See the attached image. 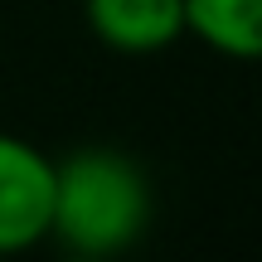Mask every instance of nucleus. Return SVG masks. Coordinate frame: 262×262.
I'll return each instance as SVG.
<instances>
[{
	"label": "nucleus",
	"mask_w": 262,
	"mask_h": 262,
	"mask_svg": "<svg viewBox=\"0 0 262 262\" xmlns=\"http://www.w3.org/2000/svg\"><path fill=\"white\" fill-rule=\"evenodd\" d=\"M150 224L146 170L117 146H83L54 160V224L49 238L73 257H117Z\"/></svg>",
	"instance_id": "f257e3e1"
},
{
	"label": "nucleus",
	"mask_w": 262,
	"mask_h": 262,
	"mask_svg": "<svg viewBox=\"0 0 262 262\" xmlns=\"http://www.w3.org/2000/svg\"><path fill=\"white\" fill-rule=\"evenodd\" d=\"M54 224V156L0 131V257L29 253Z\"/></svg>",
	"instance_id": "f03ea898"
},
{
	"label": "nucleus",
	"mask_w": 262,
	"mask_h": 262,
	"mask_svg": "<svg viewBox=\"0 0 262 262\" xmlns=\"http://www.w3.org/2000/svg\"><path fill=\"white\" fill-rule=\"evenodd\" d=\"M83 19L117 54H160L185 39V0H83Z\"/></svg>",
	"instance_id": "7ed1b4c3"
},
{
	"label": "nucleus",
	"mask_w": 262,
	"mask_h": 262,
	"mask_svg": "<svg viewBox=\"0 0 262 262\" xmlns=\"http://www.w3.org/2000/svg\"><path fill=\"white\" fill-rule=\"evenodd\" d=\"M185 34L224 58H262V0H185Z\"/></svg>",
	"instance_id": "20e7f679"
}]
</instances>
